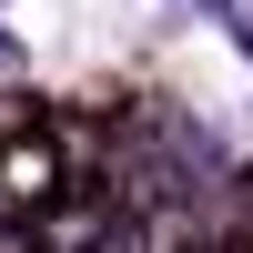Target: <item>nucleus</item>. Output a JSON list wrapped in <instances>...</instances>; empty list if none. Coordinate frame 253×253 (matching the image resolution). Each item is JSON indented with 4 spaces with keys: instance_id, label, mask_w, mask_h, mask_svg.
<instances>
[{
    "instance_id": "f03ea898",
    "label": "nucleus",
    "mask_w": 253,
    "mask_h": 253,
    "mask_svg": "<svg viewBox=\"0 0 253 253\" xmlns=\"http://www.w3.org/2000/svg\"><path fill=\"white\" fill-rule=\"evenodd\" d=\"M203 253H253V223H243V233H223V243H203Z\"/></svg>"
},
{
    "instance_id": "20e7f679",
    "label": "nucleus",
    "mask_w": 253,
    "mask_h": 253,
    "mask_svg": "<svg viewBox=\"0 0 253 253\" xmlns=\"http://www.w3.org/2000/svg\"><path fill=\"white\" fill-rule=\"evenodd\" d=\"M243 193H253V172H243Z\"/></svg>"
},
{
    "instance_id": "7ed1b4c3",
    "label": "nucleus",
    "mask_w": 253,
    "mask_h": 253,
    "mask_svg": "<svg viewBox=\"0 0 253 253\" xmlns=\"http://www.w3.org/2000/svg\"><path fill=\"white\" fill-rule=\"evenodd\" d=\"M0 253H41V243H31V233H10V223H0Z\"/></svg>"
},
{
    "instance_id": "f257e3e1",
    "label": "nucleus",
    "mask_w": 253,
    "mask_h": 253,
    "mask_svg": "<svg viewBox=\"0 0 253 253\" xmlns=\"http://www.w3.org/2000/svg\"><path fill=\"white\" fill-rule=\"evenodd\" d=\"M61 193H91V182H71L51 122H41V132H20V142H0V213H51Z\"/></svg>"
}]
</instances>
